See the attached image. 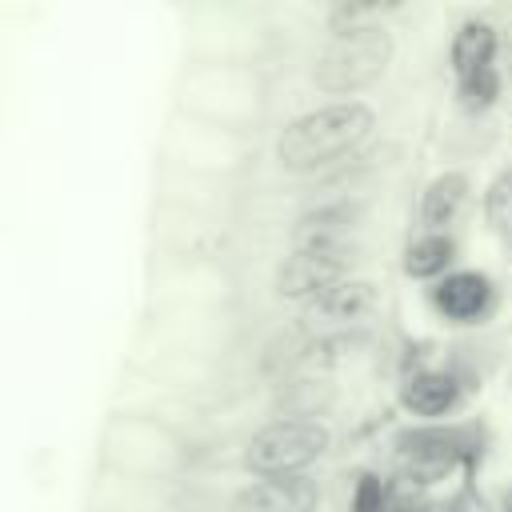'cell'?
Masks as SVG:
<instances>
[{
  "label": "cell",
  "instance_id": "6da1fadb",
  "mask_svg": "<svg viewBox=\"0 0 512 512\" xmlns=\"http://www.w3.org/2000/svg\"><path fill=\"white\" fill-rule=\"evenodd\" d=\"M376 128V112L364 100H332L304 116H296L280 140L276 156L288 172H320L344 156H352Z\"/></svg>",
  "mask_w": 512,
  "mask_h": 512
},
{
  "label": "cell",
  "instance_id": "7a4b0ae2",
  "mask_svg": "<svg viewBox=\"0 0 512 512\" xmlns=\"http://www.w3.org/2000/svg\"><path fill=\"white\" fill-rule=\"evenodd\" d=\"M388 60H392V32L388 28H380V24L344 28L320 52L312 80L328 96H352V92L368 88L376 76H384Z\"/></svg>",
  "mask_w": 512,
  "mask_h": 512
},
{
  "label": "cell",
  "instance_id": "3957f363",
  "mask_svg": "<svg viewBox=\"0 0 512 512\" xmlns=\"http://www.w3.org/2000/svg\"><path fill=\"white\" fill-rule=\"evenodd\" d=\"M328 444H332V432L320 420H276L252 432L244 460L260 480L304 476V468H312L328 452Z\"/></svg>",
  "mask_w": 512,
  "mask_h": 512
},
{
  "label": "cell",
  "instance_id": "277c9868",
  "mask_svg": "<svg viewBox=\"0 0 512 512\" xmlns=\"http://www.w3.org/2000/svg\"><path fill=\"white\" fill-rule=\"evenodd\" d=\"M344 272H348V252H344V244H308V248H296V252L280 264V272H276V296L312 304V300L324 296L332 284H340Z\"/></svg>",
  "mask_w": 512,
  "mask_h": 512
},
{
  "label": "cell",
  "instance_id": "5b68a950",
  "mask_svg": "<svg viewBox=\"0 0 512 512\" xmlns=\"http://www.w3.org/2000/svg\"><path fill=\"white\" fill-rule=\"evenodd\" d=\"M492 280L484 276V272H472V268H464V272H448L444 280H436V288H432V308L444 316V320H452V324H476L484 312H488V304H492Z\"/></svg>",
  "mask_w": 512,
  "mask_h": 512
},
{
  "label": "cell",
  "instance_id": "8992f818",
  "mask_svg": "<svg viewBox=\"0 0 512 512\" xmlns=\"http://www.w3.org/2000/svg\"><path fill=\"white\" fill-rule=\"evenodd\" d=\"M400 404L416 420H440L460 404V384H456L452 372L420 368L400 384Z\"/></svg>",
  "mask_w": 512,
  "mask_h": 512
},
{
  "label": "cell",
  "instance_id": "52a82bcc",
  "mask_svg": "<svg viewBox=\"0 0 512 512\" xmlns=\"http://www.w3.org/2000/svg\"><path fill=\"white\" fill-rule=\"evenodd\" d=\"M320 484L312 476H276L256 480L244 492V512H316Z\"/></svg>",
  "mask_w": 512,
  "mask_h": 512
},
{
  "label": "cell",
  "instance_id": "ba28073f",
  "mask_svg": "<svg viewBox=\"0 0 512 512\" xmlns=\"http://www.w3.org/2000/svg\"><path fill=\"white\" fill-rule=\"evenodd\" d=\"M456 452H460V448H456L448 436H440V432H416V436H408L404 448H400L408 476L420 480V484L444 480V476L456 468Z\"/></svg>",
  "mask_w": 512,
  "mask_h": 512
},
{
  "label": "cell",
  "instance_id": "9c48e42d",
  "mask_svg": "<svg viewBox=\"0 0 512 512\" xmlns=\"http://www.w3.org/2000/svg\"><path fill=\"white\" fill-rule=\"evenodd\" d=\"M468 204V176L464 172H440L424 200H420V224L424 232H448Z\"/></svg>",
  "mask_w": 512,
  "mask_h": 512
},
{
  "label": "cell",
  "instance_id": "30bf717a",
  "mask_svg": "<svg viewBox=\"0 0 512 512\" xmlns=\"http://www.w3.org/2000/svg\"><path fill=\"white\" fill-rule=\"evenodd\" d=\"M496 48H500L496 24H488V20H464L456 28V36H452V48H448V60H452L456 80L460 76H472L480 68H492Z\"/></svg>",
  "mask_w": 512,
  "mask_h": 512
},
{
  "label": "cell",
  "instance_id": "8fae6325",
  "mask_svg": "<svg viewBox=\"0 0 512 512\" xmlns=\"http://www.w3.org/2000/svg\"><path fill=\"white\" fill-rule=\"evenodd\" d=\"M372 304H376V288L368 280H340V284H332L324 296H316L308 304V316L320 320V324H352Z\"/></svg>",
  "mask_w": 512,
  "mask_h": 512
},
{
  "label": "cell",
  "instance_id": "7c38bea8",
  "mask_svg": "<svg viewBox=\"0 0 512 512\" xmlns=\"http://www.w3.org/2000/svg\"><path fill=\"white\" fill-rule=\"evenodd\" d=\"M456 256V240L448 232H420L404 248V276L408 280H444Z\"/></svg>",
  "mask_w": 512,
  "mask_h": 512
},
{
  "label": "cell",
  "instance_id": "4fadbf2b",
  "mask_svg": "<svg viewBox=\"0 0 512 512\" xmlns=\"http://www.w3.org/2000/svg\"><path fill=\"white\" fill-rule=\"evenodd\" d=\"M484 220L496 236H512V164H504L484 188Z\"/></svg>",
  "mask_w": 512,
  "mask_h": 512
},
{
  "label": "cell",
  "instance_id": "5bb4252c",
  "mask_svg": "<svg viewBox=\"0 0 512 512\" xmlns=\"http://www.w3.org/2000/svg\"><path fill=\"white\" fill-rule=\"evenodd\" d=\"M456 100H460L464 112H488L500 100V72H496V64L480 68L472 76H460L456 80Z\"/></svg>",
  "mask_w": 512,
  "mask_h": 512
},
{
  "label": "cell",
  "instance_id": "9a60e30c",
  "mask_svg": "<svg viewBox=\"0 0 512 512\" xmlns=\"http://www.w3.org/2000/svg\"><path fill=\"white\" fill-rule=\"evenodd\" d=\"M348 512H388V484L376 472H360L348 496Z\"/></svg>",
  "mask_w": 512,
  "mask_h": 512
}]
</instances>
